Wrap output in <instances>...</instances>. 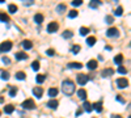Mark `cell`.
Returning a JSON list of instances; mask_svg holds the SVG:
<instances>
[{
    "label": "cell",
    "mask_w": 131,
    "mask_h": 118,
    "mask_svg": "<svg viewBox=\"0 0 131 118\" xmlns=\"http://www.w3.org/2000/svg\"><path fill=\"white\" fill-rule=\"evenodd\" d=\"M71 51L73 52V54H78V52L80 51V46H79V45H75V46H72Z\"/></svg>",
    "instance_id": "obj_35"
},
{
    "label": "cell",
    "mask_w": 131,
    "mask_h": 118,
    "mask_svg": "<svg viewBox=\"0 0 131 118\" xmlns=\"http://www.w3.org/2000/svg\"><path fill=\"white\" fill-rule=\"evenodd\" d=\"M93 109H94L97 113H101V112H102V102H100V101L94 102V104H93Z\"/></svg>",
    "instance_id": "obj_16"
},
{
    "label": "cell",
    "mask_w": 131,
    "mask_h": 118,
    "mask_svg": "<svg viewBox=\"0 0 131 118\" xmlns=\"http://www.w3.org/2000/svg\"><path fill=\"white\" fill-rule=\"evenodd\" d=\"M128 118H131V115H130V117H128Z\"/></svg>",
    "instance_id": "obj_48"
},
{
    "label": "cell",
    "mask_w": 131,
    "mask_h": 118,
    "mask_svg": "<svg viewBox=\"0 0 131 118\" xmlns=\"http://www.w3.org/2000/svg\"><path fill=\"white\" fill-rule=\"evenodd\" d=\"M8 10L10 13H16V10H17V5L16 4H9L8 5Z\"/></svg>",
    "instance_id": "obj_28"
},
{
    "label": "cell",
    "mask_w": 131,
    "mask_h": 118,
    "mask_svg": "<svg viewBox=\"0 0 131 118\" xmlns=\"http://www.w3.org/2000/svg\"><path fill=\"white\" fill-rule=\"evenodd\" d=\"M33 94H34L37 99H41L42 94H43V89H42L41 87H36L34 89H33Z\"/></svg>",
    "instance_id": "obj_9"
},
{
    "label": "cell",
    "mask_w": 131,
    "mask_h": 118,
    "mask_svg": "<svg viewBox=\"0 0 131 118\" xmlns=\"http://www.w3.org/2000/svg\"><path fill=\"white\" fill-rule=\"evenodd\" d=\"M80 34H81V36H86V34H89V28H85V26L80 28Z\"/></svg>",
    "instance_id": "obj_29"
},
{
    "label": "cell",
    "mask_w": 131,
    "mask_h": 118,
    "mask_svg": "<svg viewBox=\"0 0 131 118\" xmlns=\"http://www.w3.org/2000/svg\"><path fill=\"white\" fill-rule=\"evenodd\" d=\"M16 93H17V87H12L10 91H9V96H10V97H15Z\"/></svg>",
    "instance_id": "obj_33"
},
{
    "label": "cell",
    "mask_w": 131,
    "mask_h": 118,
    "mask_svg": "<svg viewBox=\"0 0 131 118\" xmlns=\"http://www.w3.org/2000/svg\"><path fill=\"white\" fill-rule=\"evenodd\" d=\"M58 105H59V102H58V100H55V99H52V100H50V101L47 102V106H49L50 109H57Z\"/></svg>",
    "instance_id": "obj_11"
},
{
    "label": "cell",
    "mask_w": 131,
    "mask_h": 118,
    "mask_svg": "<svg viewBox=\"0 0 131 118\" xmlns=\"http://www.w3.org/2000/svg\"><path fill=\"white\" fill-rule=\"evenodd\" d=\"M96 44V37H88V38H86V45H88V46H93Z\"/></svg>",
    "instance_id": "obj_22"
},
{
    "label": "cell",
    "mask_w": 131,
    "mask_h": 118,
    "mask_svg": "<svg viewBox=\"0 0 131 118\" xmlns=\"http://www.w3.org/2000/svg\"><path fill=\"white\" fill-rule=\"evenodd\" d=\"M78 83H79V85H85L86 84V81L89 80V78H88V75H85V73H79L78 75Z\"/></svg>",
    "instance_id": "obj_4"
},
{
    "label": "cell",
    "mask_w": 131,
    "mask_h": 118,
    "mask_svg": "<svg viewBox=\"0 0 131 118\" xmlns=\"http://www.w3.org/2000/svg\"><path fill=\"white\" fill-rule=\"evenodd\" d=\"M105 20H106V23H107V24H113V23H114V18H113L112 16H106Z\"/></svg>",
    "instance_id": "obj_39"
},
{
    "label": "cell",
    "mask_w": 131,
    "mask_h": 118,
    "mask_svg": "<svg viewBox=\"0 0 131 118\" xmlns=\"http://www.w3.org/2000/svg\"><path fill=\"white\" fill-rule=\"evenodd\" d=\"M106 36L107 37H118L119 36V30L117 29V28H110V29H109L107 31H106Z\"/></svg>",
    "instance_id": "obj_7"
},
{
    "label": "cell",
    "mask_w": 131,
    "mask_h": 118,
    "mask_svg": "<svg viewBox=\"0 0 131 118\" xmlns=\"http://www.w3.org/2000/svg\"><path fill=\"white\" fill-rule=\"evenodd\" d=\"M67 67H68V68H76V70H80V68L83 67V64H81V63H79V62H71V63H68V64H67Z\"/></svg>",
    "instance_id": "obj_10"
},
{
    "label": "cell",
    "mask_w": 131,
    "mask_h": 118,
    "mask_svg": "<svg viewBox=\"0 0 131 118\" xmlns=\"http://www.w3.org/2000/svg\"><path fill=\"white\" fill-rule=\"evenodd\" d=\"M36 80H37V83H39V84H42L43 81L46 80V75H37V78H36Z\"/></svg>",
    "instance_id": "obj_24"
},
{
    "label": "cell",
    "mask_w": 131,
    "mask_h": 118,
    "mask_svg": "<svg viewBox=\"0 0 131 118\" xmlns=\"http://www.w3.org/2000/svg\"><path fill=\"white\" fill-rule=\"evenodd\" d=\"M118 72H119V73H126L127 70H126V67H123V66H119V67H118Z\"/></svg>",
    "instance_id": "obj_40"
},
{
    "label": "cell",
    "mask_w": 131,
    "mask_h": 118,
    "mask_svg": "<svg viewBox=\"0 0 131 118\" xmlns=\"http://www.w3.org/2000/svg\"><path fill=\"white\" fill-rule=\"evenodd\" d=\"M73 7H79V5H81L83 4V2H81V0H73V2L71 3Z\"/></svg>",
    "instance_id": "obj_36"
},
{
    "label": "cell",
    "mask_w": 131,
    "mask_h": 118,
    "mask_svg": "<svg viewBox=\"0 0 131 118\" xmlns=\"http://www.w3.org/2000/svg\"><path fill=\"white\" fill-rule=\"evenodd\" d=\"M23 47H24L25 50H30V49L33 47L31 41H29V39H25V41H23Z\"/></svg>",
    "instance_id": "obj_15"
},
{
    "label": "cell",
    "mask_w": 131,
    "mask_h": 118,
    "mask_svg": "<svg viewBox=\"0 0 131 118\" xmlns=\"http://www.w3.org/2000/svg\"><path fill=\"white\" fill-rule=\"evenodd\" d=\"M83 109H84L85 112L91 113V112L93 110V104H91L89 101H84V104H83Z\"/></svg>",
    "instance_id": "obj_8"
},
{
    "label": "cell",
    "mask_w": 131,
    "mask_h": 118,
    "mask_svg": "<svg viewBox=\"0 0 131 118\" xmlns=\"http://www.w3.org/2000/svg\"><path fill=\"white\" fill-rule=\"evenodd\" d=\"M76 16H78V10H76V9L70 10V13H68V17H70V18H75Z\"/></svg>",
    "instance_id": "obj_32"
},
{
    "label": "cell",
    "mask_w": 131,
    "mask_h": 118,
    "mask_svg": "<svg viewBox=\"0 0 131 118\" xmlns=\"http://www.w3.org/2000/svg\"><path fill=\"white\" fill-rule=\"evenodd\" d=\"M66 9H67L66 4H59V5L57 7V12H58V13H64V12H66Z\"/></svg>",
    "instance_id": "obj_21"
},
{
    "label": "cell",
    "mask_w": 131,
    "mask_h": 118,
    "mask_svg": "<svg viewBox=\"0 0 131 118\" xmlns=\"http://www.w3.org/2000/svg\"><path fill=\"white\" fill-rule=\"evenodd\" d=\"M49 96H50V97H55V96H58V89L57 88H50L49 89Z\"/></svg>",
    "instance_id": "obj_23"
},
{
    "label": "cell",
    "mask_w": 131,
    "mask_h": 118,
    "mask_svg": "<svg viewBox=\"0 0 131 118\" xmlns=\"http://www.w3.org/2000/svg\"><path fill=\"white\" fill-rule=\"evenodd\" d=\"M72 31L71 30H64V33H63V37L66 38V39H67V38H72Z\"/></svg>",
    "instance_id": "obj_30"
},
{
    "label": "cell",
    "mask_w": 131,
    "mask_h": 118,
    "mask_svg": "<svg viewBox=\"0 0 131 118\" xmlns=\"http://www.w3.org/2000/svg\"><path fill=\"white\" fill-rule=\"evenodd\" d=\"M34 21H36L37 24H42V23H43V15L37 13V15L34 16Z\"/></svg>",
    "instance_id": "obj_20"
},
{
    "label": "cell",
    "mask_w": 131,
    "mask_h": 118,
    "mask_svg": "<svg viewBox=\"0 0 131 118\" xmlns=\"http://www.w3.org/2000/svg\"><path fill=\"white\" fill-rule=\"evenodd\" d=\"M128 85V80L126 79V78H119V79H117V87L118 88H126Z\"/></svg>",
    "instance_id": "obj_5"
},
{
    "label": "cell",
    "mask_w": 131,
    "mask_h": 118,
    "mask_svg": "<svg viewBox=\"0 0 131 118\" xmlns=\"http://www.w3.org/2000/svg\"><path fill=\"white\" fill-rule=\"evenodd\" d=\"M33 4V0H29V2H24V5H31Z\"/></svg>",
    "instance_id": "obj_44"
},
{
    "label": "cell",
    "mask_w": 131,
    "mask_h": 118,
    "mask_svg": "<svg viewBox=\"0 0 131 118\" xmlns=\"http://www.w3.org/2000/svg\"><path fill=\"white\" fill-rule=\"evenodd\" d=\"M80 114H83V109H78V110H76V115H80Z\"/></svg>",
    "instance_id": "obj_43"
},
{
    "label": "cell",
    "mask_w": 131,
    "mask_h": 118,
    "mask_svg": "<svg viewBox=\"0 0 131 118\" xmlns=\"http://www.w3.org/2000/svg\"><path fill=\"white\" fill-rule=\"evenodd\" d=\"M3 101H4V100H3V97H0V104H2Z\"/></svg>",
    "instance_id": "obj_46"
},
{
    "label": "cell",
    "mask_w": 131,
    "mask_h": 118,
    "mask_svg": "<svg viewBox=\"0 0 131 118\" xmlns=\"http://www.w3.org/2000/svg\"><path fill=\"white\" fill-rule=\"evenodd\" d=\"M97 60H94V59H91L89 62H88V64H86V67H88L89 70H96L97 68Z\"/></svg>",
    "instance_id": "obj_14"
},
{
    "label": "cell",
    "mask_w": 131,
    "mask_h": 118,
    "mask_svg": "<svg viewBox=\"0 0 131 118\" xmlns=\"http://www.w3.org/2000/svg\"><path fill=\"white\" fill-rule=\"evenodd\" d=\"M3 62H4V63H7V64H9V63H10L9 58H7V57H3Z\"/></svg>",
    "instance_id": "obj_42"
},
{
    "label": "cell",
    "mask_w": 131,
    "mask_h": 118,
    "mask_svg": "<svg viewBox=\"0 0 131 118\" xmlns=\"http://www.w3.org/2000/svg\"><path fill=\"white\" fill-rule=\"evenodd\" d=\"M12 49V42L10 41H5V42H2L0 44V51L2 52H7Z\"/></svg>",
    "instance_id": "obj_2"
},
{
    "label": "cell",
    "mask_w": 131,
    "mask_h": 118,
    "mask_svg": "<svg viewBox=\"0 0 131 118\" xmlns=\"http://www.w3.org/2000/svg\"><path fill=\"white\" fill-rule=\"evenodd\" d=\"M0 21H2V23H8V21H9V16L7 13L0 12Z\"/></svg>",
    "instance_id": "obj_19"
},
{
    "label": "cell",
    "mask_w": 131,
    "mask_h": 118,
    "mask_svg": "<svg viewBox=\"0 0 131 118\" xmlns=\"http://www.w3.org/2000/svg\"><path fill=\"white\" fill-rule=\"evenodd\" d=\"M130 47H131V44H130Z\"/></svg>",
    "instance_id": "obj_47"
},
{
    "label": "cell",
    "mask_w": 131,
    "mask_h": 118,
    "mask_svg": "<svg viewBox=\"0 0 131 118\" xmlns=\"http://www.w3.org/2000/svg\"><path fill=\"white\" fill-rule=\"evenodd\" d=\"M23 108H24V109L31 110V109L36 108V104H34V101H33L31 99H28V100H25V101L23 102Z\"/></svg>",
    "instance_id": "obj_3"
},
{
    "label": "cell",
    "mask_w": 131,
    "mask_h": 118,
    "mask_svg": "<svg viewBox=\"0 0 131 118\" xmlns=\"http://www.w3.org/2000/svg\"><path fill=\"white\" fill-rule=\"evenodd\" d=\"M113 73H114V70H113V68H105L101 75H102L104 78H109V76H112Z\"/></svg>",
    "instance_id": "obj_13"
},
{
    "label": "cell",
    "mask_w": 131,
    "mask_h": 118,
    "mask_svg": "<svg viewBox=\"0 0 131 118\" xmlns=\"http://www.w3.org/2000/svg\"><path fill=\"white\" fill-rule=\"evenodd\" d=\"M114 62H115L117 64H119V66H121V63L123 62V57H122V54H118V55L114 58Z\"/></svg>",
    "instance_id": "obj_27"
},
{
    "label": "cell",
    "mask_w": 131,
    "mask_h": 118,
    "mask_svg": "<svg viewBox=\"0 0 131 118\" xmlns=\"http://www.w3.org/2000/svg\"><path fill=\"white\" fill-rule=\"evenodd\" d=\"M16 59L17 60H24V59H28V54H25V52H23V51H18V52H16Z\"/></svg>",
    "instance_id": "obj_12"
},
{
    "label": "cell",
    "mask_w": 131,
    "mask_h": 118,
    "mask_svg": "<svg viewBox=\"0 0 131 118\" xmlns=\"http://www.w3.org/2000/svg\"><path fill=\"white\" fill-rule=\"evenodd\" d=\"M13 110H15V106H13V105H10V104L4 106V113H7V114L13 113Z\"/></svg>",
    "instance_id": "obj_17"
},
{
    "label": "cell",
    "mask_w": 131,
    "mask_h": 118,
    "mask_svg": "<svg viewBox=\"0 0 131 118\" xmlns=\"http://www.w3.org/2000/svg\"><path fill=\"white\" fill-rule=\"evenodd\" d=\"M58 28H59L58 23L52 21V23H50V24L47 25V31H49V33H55V31L58 30Z\"/></svg>",
    "instance_id": "obj_6"
},
{
    "label": "cell",
    "mask_w": 131,
    "mask_h": 118,
    "mask_svg": "<svg viewBox=\"0 0 131 118\" xmlns=\"http://www.w3.org/2000/svg\"><path fill=\"white\" fill-rule=\"evenodd\" d=\"M31 68L34 70V71H38V70H39V62H38V60L33 62V63H31Z\"/></svg>",
    "instance_id": "obj_31"
},
{
    "label": "cell",
    "mask_w": 131,
    "mask_h": 118,
    "mask_svg": "<svg viewBox=\"0 0 131 118\" xmlns=\"http://www.w3.org/2000/svg\"><path fill=\"white\" fill-rule=\"evenodd\" d=\"M100 4H101L100 0H92V2L89 3V7H91V8H97Z\"/></svg>",
    "instance_id": "obj_26"
},
{
    "label": "cell",
    "mask_w": 131,
    "mask_h": 118,
    "mask_svg": "<svg viewBox=\"0 0 131 118\" xmlns=\"http://www.w3.org/2000/svg\"><path fill=\"white\" fill-rule=\"evenodd\" d=\"M78 96H79V99L85 101V99H86V91L85 89H79L78 91Z\"/></svg>",
    "instance_id": "obj_18"
},
{
    "label": "cell",
    "mask_w": 131,
    "mask_h": 118,
    "mask_svg": "<svg viewBox=\"0 0 131 118\" xmlns=\"http://www.w3.org/2000/svg\"><path fill=\"white\" fill-rule=\"evenodd\" d=\"M115 100H117L118 102H121V104H123V102H125V100L121 97V96H117V97H115Z\"/></svg>",
    "instance_id": "obj_41"
},
{
    "label": "cell",
    "mask_w": 131,
    "mask_h": 118,
    "mask_svg": "<svg viewBox=\"0 0 131 118\" xmlns=\"http://www.w3.org/2000/svg\"><path fill=\"white\" fill-rule=\"evenodd\" d=\"M46 54H47L49 57H54V55H55V50H54V49H49V50L46 51Z\"/></svg>",
    "instance_id": "obj_37"
},
{
    "label": "cell",
    "mask_w": 131,
    "mask_h": 118,
    "mask_svg": "<svg viewBox=\"0 0 131 118\" xmlns=\"http://www.w3.org/2000/svg\"><path fill=\"white\" fill-rule=\"evenodd\" d=\"M122 13H123V8H122V7H118V8L115 9V12H114L115 16H122Z\"/></svg>",
    "instance_id": "obj_34"
},
{
    "label": "cell",
    "mask_w": 131,
    "mask_h": 118,
    "mask_svg": "<svg viewBox=\"0 0 131 118\" xmlns=\"http://www.w3.org/2000/svg\"><path fill=\"white\" fill-rule=\"evenodd\" d=\"M62 91L66 96H71L73 92H75V84L72 80L70 79H66L63 83H62Z\"/></svg>",
    "instance_id": "obj_1"
},
{
    "label": "cell",
    "mask_w": 131,
    "mask_h": 118,
    "mask_svg": "<svg viewBox=\"0 0 131 118\" xmlns=\"http://www.w3.org/2000/svg\"><path fill=\"white\" fill-rule=\"evenodd\" d=\"M112 118H122V117L119 115V114H113V115H112Z\"/></svg>",
    "instance_id": "obj_45"
},
{
    "label": "cell",
    "mask_w": 131,
    "mask_h": 118,
    "mask_svg": "<svg viewBox=\"0 0 131 118\" xmlns=\"http://www.w3.org/2000/svg\"><path fill=\"white\" fill-rule=\"evenodd\" d=\"M2 79H3V80H8V79H9V73L5 72V71H3V72H2Z\"/></svg>",
    "instance_id": "obj_38"
},
{
    "label": "cell",
    "mask_w": 131,
    "mask_h": 118,
    "mask_svg": "<svg viewBox=\"0 0 131 118\" xmlns=\"http://www.w3.org/2000/svg\"><path fill=\"white\" fill-rule=\"evenodd\" d=\"M25 78H26V75H25V72H23V71H20V72L16 73V79H18V80H24Z\"/></svg>",
    "instance_id": "obj_25"
}]
</instances>
